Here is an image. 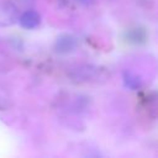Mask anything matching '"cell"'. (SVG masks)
Returning a JSON list of instances; mask_svg holds the SVG:
<instances>
[{"instance_id": "obj_1", "label": "cell", "mask_w": 158, "mask_h": 158, "mask_svg": "<svg viewBox=\"0 0 158 158\" xmlns=\"http://www.w3.org/2000/svg\"><path fill=\"white\" fill-rule=\"evenodd\" d=\"M19 9L11 1H1L0 2V27L12 26L19 21Z\"/></svg>"}, {"instance_id": "obj_3", "label": "cell", "mask_w": 158, "mask_h": 158, "mask_svg": "<svg viewBox=\"0 0 158 158\" xmlns=\"http://www.w3.org/2000/svg\"><path fill=\"white\" fill-rule=\"evenodd\" d=\"M75 47H77V38L68 33L59 35L57 37V41L54 44V49L59 54H68V53L73 52L75 49Z\"/></svg>"}, {"instance_id": "obj_6", "label": "cell", "mask_w": 158, "mask_h": 158, "mask_svg": "<svg viewBox=\"0 0 158 158\" xmlns=\"http://www.w3.org/2000/svg\"><path fill=\"white\" fill-rule=\"evenodd\" d=\"M9 102H10V96L7 95L5 89L0 88V110L6 109L9 106Z\"/></svg>"}, {"instance_id": "obj_5", "label": "cell", "mask_w": 158, "mask_h": 158, "mask_svg": "<svg viewBox=\"0 0 158 158\" xmlns=\"http://www.w3.org/2000/svg\"><path fill=\"white\" fill-rule=\"evenodd\" d=\"M123 81H125V85L132 90H137L142 85L141 78L132 72H125L123 73Z\"/></svg>"}, {"instance_id": "obj_2", "label": "cell", "mask_w": 158, "mask_h": 158, "mask_svg": "<svg viewBox=\"0 0 158 158\" xmlns=\"http://www.w3.org/2000/svg\"><path fill=\"white\" fill-rule=\"evenodd\" d=\"M99 75V68L94 65H79L74 68L70 72V78L72 80L77 83H84V81H91L93 79L98 78Z\"/></svg>"}, {"instance_id": "obj_4", "label": "cell", "mask_w": 158, "mask_h": 158, "mask_svg": "<svg viewBox=\"0 0 158 158\" xmlns=\"http://www.w3.org/2000/svg\"><path fill=\"white\" fill-rule=\"evenodd\" d=\"M19 22H20L21 27H23L26 30H32L40 25L41 16L35 10H27L19 16Z\"/></svg>"}]
</instances>
